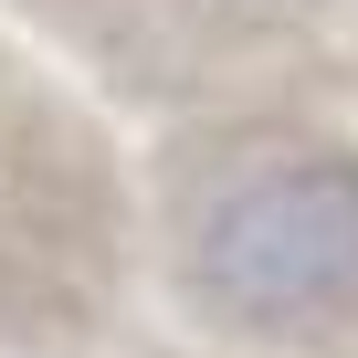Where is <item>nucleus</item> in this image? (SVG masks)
<instances>
[{"label": "nucleus", "mask_w": 358, "mask_h": 358, "mask_svg": "<svg viewBox=\"0 0 358 358\" xmlns=\"http://www.w3.org/2000/svg\"><path fill=\"white\" fill-rule=\"evenodd\" d=\"M201 295L253 316V327H295L358 295V169L348 158H295L264 169L201 222Z\"/></svg>", "instance_id": "f257e3e1"}]
</instances>
